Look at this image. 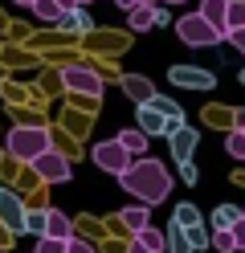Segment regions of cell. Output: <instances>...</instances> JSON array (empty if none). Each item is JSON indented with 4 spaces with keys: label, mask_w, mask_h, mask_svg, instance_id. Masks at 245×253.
<instances>
[{
    "label": "cell",
    "mask_w": 245,
    "mask_h": 253,
    "mask_svg": "<svg viewBox=\"0 0 245 253\" xmlns=\"http://www.w3.org/2000/svg\"><path fill=\"white\" fill-rule=\"evenodd\" d=\"M37 253H65V241H61V237H41Z\"/></svg>",
    "instance_id": "f1b7e54d"
},
{
    "label": "cell",
    "mask_w": 245,
    "mask_h": 253,
    "mask_svg": "<svg viewBox=\"0 0 245 253\" xmlns=\"http://www.w3.org/2000/svg\"><path fill=\"white\" fill-rule=\"evenodd\" d=\"M172 220H176V225H184V229H188V225H200V209H196V204H188V200H184V204H176V212H172Z\"/></svg>",
    "instance_id": "cb8c5ba5"
},
{
    "label": "cell",
    "mask_w": 245,
    "mask_h": 253,
    "mask_svg": "<svg viewBox=\"0 0 245 253\" xmlns=\"http://www.w3.org/2000/svg\"><path fill=\"white\" fill-rule=\"evenodd\" d=\"M225 41H233V49H241V53H245V25H241V29H229Z\"/></svg>",
    "instance_id": "f546056e"
},
{
    "label": "cell",
    "mask_w": 245,
    "mask_h": 253,
    "mask_svg": "<svg viewBox=\"0 0 245 253\" xmlns=\"http://www.w3.org/2000/svg\"><path fill=\"white\" fill-rule=\"evenodd\" d=\"M241 82H245V70H241Z\"/></svg>",
    "instance_id": "ab89813d"
},
{
    "label": "cell",
    "mask_w": 245,
    "mask_h": 253,
    "mask_svg": "<svg viewBox=\"0 0 245 253\" xmlns=\"http://www.w3.org/2000/svg\"><path fill=\"white\" fill-rule=\"evenodd\" d=\"M180 180H184V184H196V180H200V176H196V164H192V160L180 164Z\"/></svg>",
    "instance_id": "4dcf8cb0"
},
{
    "label": "cell",
    "mask_w": 245,
    "mask_h": 253,
    "mask_svg": "<svg viewBox=\"0 0 245 253\" xmlns=\"http://www.w3.org/2000/svg\"><path fill=\"white\" fill-rule=\"evenodd\" d=\"M196 12H200L208 25H217L221 33H225V0H200V8H196Z\"/></svg>",
    "instance_id": "d6986e66"
},
{
    "label": "cell",
    "mask_w": 245,
    "mask_h": 253,
    "mask_svg": "<svg viewBox=\"0 0 245 253\" xmlns=\"http://www.w3.org/2000/svg\"><path fill=\"white\" fill-rule=\"evenodd\" d=\"M168 82H172V86H184V90H212V86H217V78H212L208 70L172 66V70H168Z\"/></svg>",
    "instance_id": "9c48e42d"
},
{
    "label": "cell",
    "mask_w": 245,
    "mask_h": 253,
    "mask_svg": "<svg viewBox=\"0 0 245 253\" xmlns=\"http://www.w3.org/2000/svg\"><path fill=\"white\" fill-rule=\"evenodd\" d=\"M147 220H151V209H147V204H139V200L131 204V209H123V212H119V225H127L131 233H135V229H143Z\"/></svg>",
    "instance_id": "4fadbf2b"
},
{
    "label": "cell",
    "mask_w": 245,
    "mask_h": 253,
    "mask_svg": "<svg viewBox=\"0 0 245 253\" xmlns=\"http://www.w3.org/2000/svg\"><path fill=\"white\" fill-rule=\"evenodd\" d=\"M0 220H4L12 233H21V225H25V204H21L16 192H8V188H0Z\"/></svg>",
    "instance_id": "30bf717a"
},
{
    "label": "cell",
    "mask_w": 245,
    "mask_h": 253,
    "mask_svg": "<svg viewBox=\"0 0 245 253\" xmlns=\"http://www.w3.org/2000/svg\"><path fill=\"white\" fill-rule=\"evenodd\" d=\"M245 25V0H225V33Z\"/></svg>",
    "instance_id": "603a6c76"
},
{
    "label": "cell",
    "mask_w": 245,
    "mask_h": 253,
    "mask_svg": "<svg viewBox=\"0 0 245 253\" xmlns=\"http://www.w3.org/2000/svg\"><path fill=\"white\" fill-rule=\"evenodd\" d=\"M237 220H241V209H237V204H221V209L212 212V229H233Z\"/></svg>",
    "instance_id": "7402d4cb"
},
{
    "label": "cell",
    "mask_w": 245,
    "mask_h": 253,
    "mask_svg": "<svg viewBox=\"0 0 245 253\" xmlns=\"http://www.w3.org/2000/svg\"><path fill=\"white\" fill-rule=\"evenodd\" d=\"M123 90H127L135 102H147V98L155 94V86L147 82V78H139V74H127V78H123Z\"/></svg>",
    "instance_id": "9a60e30c"
},
{
    "label": "cell",
    "mask_w": 245,
    "mask_h": 253,
    "mask_svg": "<svg viewBox=\"0 0 245 253\" xmlns=\"http://www.w3.org/2000/svg\"><path fill=\"white\" fill-rule=\"evenodd\" d=\"M139 4H155V0H139Z\"/></svg>",
    "instance_id": "f35d334b"
},
{
    "label": "cell",
    "mask_w": 245,
    "mask_h": 253,
    "mask_svg": "<svg viewBox=\"0 0 245 253\" xmlns=\"http://www.w3.org/2000/svg\"><path fill=\"white\" fill-rule=\"evenodd\" d=\"M65 253H94V245H86V241H78V237H70V241H65Z\"/></svg>",
    "instance_id": "1f68e13d"
},
{
    "label": "cell",
    "mask_w": 245,
    "mask_h": 253,
    "mask_svg": "<svg viewBox=\"0 0 245 253\" xmlns=\"http://www.w3.org/2000/svg\"><path fill=\"white\" fill-rule=\"evenodd\" d=\"M225 151L233 155V160H245V131H233L225 139Z\"/></svg>",
    "instance_id": "4316f807"
},
{
    "label": "cell",
    "mask_w": 245,
    "mask_h": 253,
    "mask_svg": "<svg viewBox=\"0 0 245 253\" xmlns=\"http://www.w3.org/2000/svg\"><path fill=\"white\" fill-rule=\"evenodd\" d=\"M114 4H119V8L127 12V8H135V4H139V0H114Z\"/></svg>",
    "instance_id": "d6a6232c"
},
{
    "label": "cell",
    "mask_w": 245,
    "mask_h": 253,
    "mask_svg": "<svg viewBox=\"0 0 245 253\" xmlns=\"http://www.w3.org/2000/svg\"><path fill=\"white\" fill-rule=\"evenodd\" d=\"M29 8L37 12V21H57V17H61V8H57V0H33Z\"/></svg>",
    "instance_id": "484cf974"
},
{
    "label": "cell",
    "mask_w": 245,
    "mask_h": 253,
    "mask_svg": "<svg viewBox=\"0 0 245 253\" xmlns=\"http://www.w3.org/2000/svg\"><path fill=\"white\" fill-rule=\"evenodd\" d=\"M176 33H180L184 45H192V49H212V45L225 41V33H221L217 25H208L200 12H184V17L176 21Z\"/></svg>",
    "instance_id": "3957f363"
},
{
    "label": "cell",
    "mask_w": 245,
    "mask_h": 253,
    "mask_svg": "<svg viewBox=\"0 0 245 253\" xmlns=\"http://www.w3.org/2000/svg\"><path fill=\"white\" fill-rule=\"evenodd\" d=\"M53 25H61V29H70V33H86V29H94V21H90V12L82 8V4H78V8H65L61 17L53 21Z\"/></svg>",
    "instance_id": "8fae6325"
},
{
    "label": "cell",
    "mask_w": 245,
    "mask_h": 253,
    "mask_svg": "<svg viewBox=\"0 0 245 253\" xmlns=\"http://www.w3.org/2000/svg\"><path fill=\"white\" fill-rule=\"evenodd\" d=\"M119 143H123L131 155H143V151H147V135L139 131V126H127V131H119Z\"/></svg>",
    "instance_id": "ffe728a7"
},
{
    "label": "cell",
    "mask_w": 245,
    "mask_h": 253,
    "mask_svg": "<svg viewBox=\"0 0 245 253\" xmlns=\"http://www.w3.org/2000/svg\"><path fill=\"white\" fill-rule=\"evenodd\" d=\"M21 233H45V212H25V225H21Z\"/></svg>",
    "instance_id": "83f0119b"
},
{
    "label": "cell",
    "mask_w": 245,
    "mask_h": 253,
    "mask_svg": "<svg viewBox=\"0 0 245 253\" xmlns=\"http://www.w3.org/2000/svg\"><path fill=\"white\" fill-rule=\"evenodd\" d=\"M135 126H139V131H143L147 139H151V135H168V131H176L180 123L163 119V115H159V110H155L151 102H139V110H135Z\"/></svg>",
    "instance_id": "ba28073f"
},
{
    "label": "cell",
    "mask_w": 245,
    "mask_h": 253,
    "mask_svg": "<svg viewBox=\"0 0 245 253\" xmlns=\"http://www.w3.org/2000/svg\"><path fill=\"white\" fill-rule=\"evenodd\" d=\"M163 4H184V0H163Z\"/></svg>",
    "instance_id": "d590c367"
},
{
    "label": "cell",
    "mask_w": 245,
    "mask_h": 253,
    "mask_svg": "<svg viewBox=\"0 0 245 253\" xmlns=\"http://www.w3.org/2000/svg\"><path fill=\"white\" fill-rule=\"evenodd\" d=\"M180 229H184V225H180ZM184 237H188L192 253H200V249L208 245V229H204V225H188V229H184Z\"/></svg>",
    "instance_id": "d4e9b609"
},
{
    "label": "cell",
    "mask_w": 245,
    "mask_h": 253,
    "mask_svg": "<svg viewBox=\"0 0 245 253\" xmlns=\"http://www.w3.org/2000/svg\"><path fill=\"white\" fill-rule=\"evenodd\" d=\"M74 4H90V0H74Z\"/></svg>",
    "instance_id": "74e56055"
},
{
    "label": "cell",
    "mask_w": 245,
    "mask_h": 253,
    "mask_svg": "<svg viewBox=\"0 0 245 253\" xmlns=\"http://www.w3.org/2000/svg\"><path fill=\"white\" fill-rule=\"evenodd\" d=\"M90 155H94V164L102 168V171H110V176H119V171L131 164V151L119 143V139H106V143H98Z\"/></svg>",
    "instance_id": "8992f818"
},
{
    "label": "cell",
    "mask_w": 245,
    "mask_h": 253,
    "mask_svg": "<svg viewBox=\"0 0 245 253\" xmlns=\"http://www.w3.org/2000/svg\"><path fill=\"white\" fill-rule=\"evenodd\" d=\"M135 241H139L143 249H151V253H163V233L151 229V220H147L143 229H135Z\"/></svg>",
    "instance_id": "44dd1931"
},
{
    "label": "cell",
    "mask_w": 245,
    "mask_h": 253,
    "mask_svg": "<svg viewBox=\"0 0 245 253\" xmlns=\"http://www.w3.org/2000/svg\"><path fill=\"white\" fill-rule=\"evenodd\" d=\"M208 245H217L221 253H237V249H245V241L237 237V229H212Z\"/></svg>",
    "instance_id": "5bb4252c"
},
{
    "label": "cell",
    "mask_w": 245,
    "mask_h": 253,
    "mask_svg": "<svg viewBox=\"0 0 245 253\" xmlns=\"http://www.w3.org/2000/svg\"><path fill=\"white\" fill-rule=\"evenodd\" d=\"M53 143V139H49V131L45 126H12L8 131V139H4V151L12 155V160H37V155Z\"/></svg>",
    "instance_id": "7a4b0ae2"
},
{
    "label": "cell",
    "mask_w": 245,
    "mask_h": 253,
    "mask_svg": "<svg viewBox=\"0 0 245 253\" xmlns=\"http://www.w3.org/2000/svg\"><path fill=\"white\" fill-rule=\"evenodd\" d=\"M119 184L123 192H131L139 204H147V209H155V204L168 200L172 192V171L163 168V160H151V155H131V164L119 171Z\"/></svg>",
    "instance_id": "6da1fadb"
},
{
    "label": "cell",
    "mask_w": 245,
    "mask_h": 253,
    "mask_svg": "<svg viewBox=\"0 0 245 253\" xmlns=\"http://www.w3.org/2000/svg\"><path fill=\"white\" fill-rule=\"evenodd\" d=\"M127 253H151V249H143V245H139V241H135V245H131V249H127Z\"/></svg>",
    "instance_id": "e575fe53"
},
{
    "label": "cell",
    "mask_w": 245,
    "mask_h": 253,
    "mask_svg": "<svg viewBox=\"0 0 245 253\" xmlns=\"http://www.w3.org/2000/svg\"><path fill=\"white\" fill-rule=\"evenodd\" d=\"M163 249H168V253H192V245H188V237H184V229H180L176 220L168 225V233H163Z\"/></svg>",
    "instance_id": "ac0fdd59"
},
{
    "label": "cell",
    "mask_w": 245,
    "mask_h": 253,
    "mask_svg": "<svg viewBox=\"0 0 245 253\" xmlns=\"http://www.w3.org/2000/svg\"><path fill=\"white\" fill-rule=\"evenodd\" d=\"M57 8L65 12V8H78V4H74V0H57Z\"/></svg>",
    "instance_id": "836d02e7"
},
{
    "label": "cell",
    "mask_w": 245,
    "mask_h": 253,
    "mask_svg": "<svg viewBox=\"0 0 245 253\" xmlns=\"http://www.w3.org/2000/svg\"><path fill=\"white\" fill-rule=\"evenodd\" d=\"M237 131H245V126H237Z\"/></svg>",
    "instance_id": "60d3db41"
},
{
    "label": "cell",
    "mask_w": 245,
    "mask_h": 253,
    "mask_svg": "<svg viewBox=\"0 0 245 253\" xmlns=\"http://www.w3.org/2000/svg\"><path fill=\"white\" fill-rule=\"evenodd\" d=\"M61 82L70 94H102V74H94L90 66H65Z\"/></svg>",
    "instance_id": "5b68a950"
},
{
    "label": "cell",
    "mask_w": 245,
    "mask_h": 253,
    "mask_svg": "<svg viewBox=\"0 0 245 253\" xmlns=\"http://www.w3.org/2000/svg\"><path fill=\"white\" fill-rule=\"evenodd\" d=\"M127 25L135 29V33H147V29L155 25V12H151V4H135V8H127Z\"/></svg>",
    "instance_id": "2e32d148"
},
{
    "label": "cell",
    "mask_w": 245,
    "mask_h": 253,
    "mask_svg": "<svg viewBox=\"0 0 245 253\" xmlns=\"http://www.w3.org/2000/svg\"><path fill=\"white\" fill-rule=\"evenodd\" d=\"M241 216H245V209H241Z\"/></svg>",
    "instance_id": "b9f144b4"
},
{
    "label": "cell",
    "mask_w": 245,
    "mask_h": 253,
    "mask_svg": "<svg viewBox=\"0 0 245 253\" xmlns=\"http://www.w3.org/2000/svg\"><path fill=\"white\" fill-rule=\"evenodd\" d=\"M16 4H33V0H16Z\"/></svg>",
    "instance_id": "8d00e7d4"
},
{
    "label": "cell",
    "mask_w": 245,
    "mask_h": 253,
    "mask_svg": "<svg viewBox=\"0 0 245 253\" xmlns=\"http://www.w3.org/2000/svg\"><path fill=\"white\" fill-rule=\"evenodd\" d=\"M147 102H151V106L159 110L163 119H172V123H184V106H180L176 98H163V94H151V98H147Z\"/></svg>",
    "instance_id": "e0dca14e"
},
{
    "label": "cell",
    "mask_w": 245,
    "mask_h": 253,
    "mask_svg": "<svg viewBox=\"0 0 245 253\" xmlns=\"http://www.w3.org/2000/svg\"><path fill=\"white\" fill-rule=\"evenodd\" d=\"M41 237H61V241H70V237H74L70 216L57 212V209H49V212H45V233H41Z\"/></svg>",
    "instance_id": "7c38bea8"
},
{
    "label": "cell",
    "mask_w": 245,
    "mask_h": 253,
    "mask_svg": "<svg viewBox=\"0 0 245 253\" xmlns=\"http://www.w3.org/2000/svg\"><path fill=\"white\" fill-rule=\"evenodd\" d=\"M163 139H168V147H172V160H176V164H184V160H192L196 143H200V131H196V126H184V123H180L176 131H168Z\"/></svg>",
    "instance_id": "52a82bcc"
},
{
    "label": "cell",
    "mask_w": 245,
    "mask_h": 253,
    "mask_svg": "<svg viewBox=\"0 0 245 253\" xmlns=\"http://www.w3.org/2000/svg\"><path fill=\"white\" fill-rule=\"evenodd\" d=\"M33 164V171H37V176L45 180V184H65L74 176V168H70V160H65L61 151H53V147H45L37 160H29Z\"/></svg>",
    "instance_id": "277c9868"
}]
</instances>
